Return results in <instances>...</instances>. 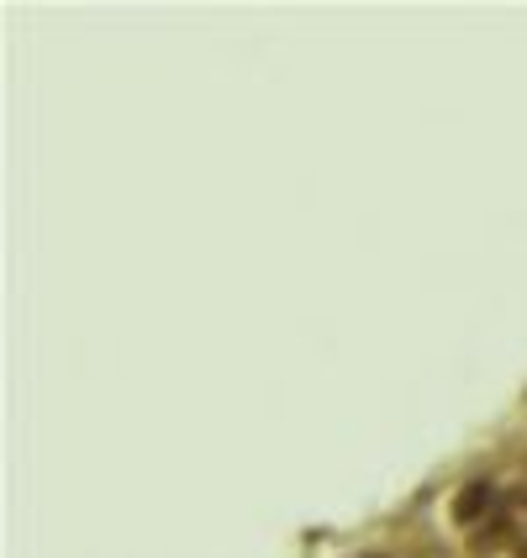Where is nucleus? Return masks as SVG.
Listing matches in <instances>:
<instances>
[{"instance_id":"f257e3e1","label":"nucleus","mask_w":527,"mask_h":558,"mask_svg":"<svg viewBox=\"0 0 527 558\" xmlns=\"http://www.w3.org/2000/svg\"><path fill=\"white\" fill-rule=\"evenodd\" d=\"M496 506H501V490L491 480H469L465 490L454 496V522H459V527H475V522H486Z\"/></svg>"},{"instance_id":"f03ea898","label":"nucleus","mask_w":527,"mask_h":558,"mask_svg":"<svg viewBox=\"0 0 527 558\" xmlns=\"http://www.w3.org/2000/svg\"><path fill=\"white\" fill-rule=\"evenodd\" d=\"M370 558H374V554H370Z\"/></svg>"}]
</instances>
